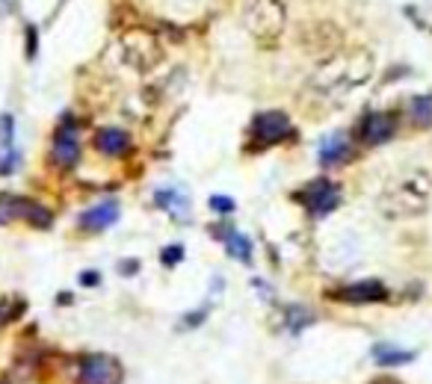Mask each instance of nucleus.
Masks as SVG:
<instances>
[{"instance_id": "f257e3e1", "label": "nucleus", "mask_w": 432, "mask_h": 384, "mask_svg": "<svg viewBox=\"0 0 432 384\" xmlns=\"http://www.w3.org/2000/svg\"><path fill=\"white\" fill-rule=\"evenodd\" d=\"M373 71V59L370 54H338L329 56L326 63L317 68V74L311 77V92L326 98V101H338L347 92H352L356 86H361Z\"/></svg>"}, {"instance_id": "f03ea898", "label": "nucleus", "mask_w": 432, "mask_h": 384, "mask_svg": "<svg viewBox=\"0 0 432 384\" xmlns=\"http://www.w3.org/2000/svg\"><path fill=\"white\" fill-rule=\"evenodd\" d=\"M432 192V181L426 172H409L406 177H400L382 192L379 210L391 216V219H406V216H418L426 210Z\"/></svg>"}, {"instance_id": "7ed1b4c3", "label": "nucleus", "mask_w": 432, "mask_h": 384, "mask_svg": "<svg viewBox=\"0 0 432 384\" xmlns=\"http://www.w3.org/2000/svg\"><path fill=\"white\" fill-rule=\"evenodd\" d=\"M119 47H122V59L133 71H151L163 63V47L157 42V36L149 33V30H127L119 38Z\"/></svg>"}, {"instance_id": "20e7f679", "label": "nucleus", "mask_w": 432, "mask_h": 384, "mask_svg": "<svg viewBox=\"0 0 432 384\" xmlns=\"http://www.w3.org/2000/svg\"><path fill=\"white\" fill-rule=\"evenodd\" d=\"M288 24V12L279 0H255L246 12V27L258 42H276L284 33Z\"/></svg>"}, {"instance_id": "39448f33", "label": "nucleus", "mask_w": 432, "mask_h": 384, "mask_svg": "<svg viewBox=\"0 0 432 384\" xmlns=\"http://www.w3.org/2000/svg\"><path fill=\"white\" fill-rule=\"evenodd\" d=\"M249 136L252 142L249 148L258 154V148H270V145H279V142H288L293 136V127H290V118L279 113V110H267V113H258L255 122L249 127Z\"/></svg>"}, {"instance_id": "423d86ee", "label": "nucleus", "mask_w": 432, "mask_h": 384, "mask_svg": "<svg viewBox=\"0 0 432 384\" xmlns=\"http://www.w3.org/2000/svg\"><path fill=\"white\" fill-rule=\"evenodd\" d=\"M293 199L305 207L311 216H326L343 201V192H341V186L335 181H329V177H317V181H311V183L302 186Z\"/></svg>"}, {"instance_id": "0eeeda50", "label": "nucleus", "mask_w": 432, "mask_h": 384, "mask_svg": "<svg viewBox=\"0 0 432 384\" xmlns=\"http://www.w3.org/2000/svg\"><path fill=\"white\" fill-rule=\"evenodd\" d=\"M77 381L80 384H122L125 381V367L113 354H86L77 370Z\"/></svg>"}, {"instance_id": "6e6552de", "label": "nucleus", "mask_w": 432, "mask_h": 384, "mask_svg": "<svg viewBox=\"0 0 432 384\" xmlns=\"http://www.w3.org/2000/svg\"><path fill=\"white\" fill-rule=\"evenodd\" d=\"M394 133H397V115L394 113L373 110V113H367L365 118H361V124H358V136L367 148H376L382 142H388Z\"/></svg>"}, {"instance_id": "1a4fd4ad", "label": "nucleus", "mask_w": 432, "mask_h": 384, "mask_svg": "<svg viewBox=\"0 0 432 384\" xmlns=\"http://www.w3.org/2000/svg\"><path fill=\"white\" fill-rule=\"evenodd\" d=\"M51 160L60 169H74L77 160H80V139H77V131L72 124L56 127L54 142H51Z\"/></svg>"}, {"instance_id": "9d476101", "label": "nucleus", "mask_w": 432, "mask_h": 384, "mask_svg": "<svg viewBox=\"0 0 432 384\" xmlns=\"http://www.w3.org/2000/svg\"><path fill=\"white\" fill-rule=\"evenodd\" d=\"M332 295L347 304H373V302H385L388 290L379 281H358V284H347V287L335 290Z\"/></svg>"}, {"instance_id": "9b49d317", "label": "nucleus", "mask_w": 432, "mask_h": 384, "mask_svg": "<svg viewBox=\"0 0 432 384\" xmlns=\"http://www.w3.org/2000/svg\"><path fill=\"white\" fill-rule=\"evenodd\" d=\"M77 222H80L83 231H107V228H113V225L119 222V201L107 199L101 204H95L86 213H80V219H77Z\"/></svg>"}, {"instance_id": "f8f14e48", "label": "nucleus", "mask_w": 432, "mask_h": 384, "mask_svg": "<svg viewBox=\"0 0 432 384\" xmlns=\"http://www.w3.org/2000/svg\"><path fill=\"white\" fill-rule=\"evenodd\" d=\"M317 157H320V163L326 166V169L347 163L349 157H352V148H349L347 133H329V136H323V142L317 148Z\"/></svg>"}, {"instance_id": "ddd939ff", "label": "nucleus", "mask_w": 432, "mask_h": 384, "mask_svg": "<svg viewBox=\"0 0 432 384\" xmlns=\"http://www.w3.org/2000/svg\"><path fill=\"white\" fill-rule=\"evenodd\" d=\"M95 148L104 157H125L131 151V136H127L122 127H101L95 133Z\"/></svg>"}, {"instance_id": "4468645a", "label": "nucleus", "mask_w": 432, "mask_h": 384, "mask_svg": "<svg viewBox=\"0 0 432 384\" xmlns=\"http://www.w3.org/2000/svg\"><path fill=\"white\" fill-rule=\"evenodd\" d=\"M219 236L225 242V251H228L234 260L252 263V242H249L246 234H240V231H234L231 225H225V231H219Z\"/></svg>"}, {"instance_id": "2eb2a0df", "label": "nucleus", "mask_w": 432, "mask_h": 384, "mask_svg": "<svg viewBox=\"0 0 432 384\" xmlns=\"http://www.w3.org/2000/svg\"><path fill=\"white\" fill-rule=\"evenodd\" d=\"M154 204L163 207V210H169V216H175V219H184L186 213H190V199L175 190V186H166V190H157L154 195Z\"/></svg>"}, {"instance_id": "dca6fc26", "label": "nucleus", "mask_w": 432, "mask_h": 384, "mask_svg": "<svg viewBox=\"0 0 432 384\" xmlns=\"http://www.w3.org/2000/svg\"><path fill=\"white\" fill-rule=\"evenodd\" d=\"M373 358H376V363H382V367H402V363L415 361V352L397 349V346H391V343H379V346L373 349Z\"/></svg>"}, {"instance_id": "f3484780", "label": "nucleus", "mask_w": 432, "mask_h": 384, "mask_svg": "<svg viewBox=\"0 0 432 384\" xmlns=\"http://www.w3.org/2000/svg\"><path fill=\"white\" fill-rule=\"evenodd\" d=\"M409 122L420 127V131H429L432 127V95H418L409 101Z\"/></svg>"}, {"instance_id": "a211bd4d", "label": "nucleus", "mask_w": 432, "mask_h": 384, "mask_svg": "<svg viewBox=\"0 0 432 384\" xmlns=\"http://www.w3.org/2000/svg\"><path fill=\"white\" fill-rule=\"evenodd\" d=\"M24 308H27L24 299H18V295H3V299H0V328L9 322H15L24 313Z\"/></svg>"}, {"instance_id": "6ab92c4d", "label": "nucleus", "mask_w": 432, "mask_h": 384, "mask_svg": "<svg viewBox=\"0 0 432 384\" xmlns=\"http://www.w3.org/2000/svg\"><path fill=\"white\" fill-rule=\"evenodd\" d=\"M314 317H311V310L305 308H299V304H293V308H288V325H290V331L293 334H299L305 325H311Z\"/></svg>"}, {"instance_id": "aec40b11", "label": "nucleus", "mask_w": 432, "mask_h": 384, "mask_svg": "<svg viewBox=\"0 0 432 384\" xmlns=\"http://www.w3.org/2000/svg\"><path fill=\"white\" fill-rule=\"evenodd\" d=\"M12 136H15V118L3 113L0 115V142H3V148H12Z\"/></svg>"}, {"instance_id": "412c9836", "label": "nucleus", "mask_w": 432, "mask_h": 384, "mask_svg": "<svg viewBox=\"0 0 432 384\" xmlns=\"http://www.w3.org/2000/svg\"><path fill=\"white\" fill-rule=\"evenodd\" d=\"M18 160H21V157H18L15 148H3V151H0V174H12Z\"/></svg>"}, {"instance_id": "4be33fe9", "label": "nucleus", "mask_w": 432, "mask_h": 384, "mask_svg": "<svg viewBox=\"0 0 432 384\" xmlns=\"http://www.w3.org/2000/svg\"><path fill=\"white\" fill-rule=\"evenodd\" d=\"M181 260H184V245H178V242H175V245H166V249L160 251V263L169 266V269H172L175 263H181Z\"/></svg>"}, {"instance_id": "5701e85b", "label": "nucleus", "mask_w": 432, "mask_h": 384, "mask_svg": "<svg viewBox=\"0 0 432 384\" xmlns=\"http://www.w3.org/2000/svg\"><path fill=\"white\" fill-rule=\"evenodd\" d=\"M210 207L216 213H231L234 210V201L228 199V195H210Z\"/></svg>"}, {"instance_id": "b1692460", "label": "nucleus", "mask_w": 432, "mask_h": 384, "mask_svg": "<svg viewBox=\"0 0 432 384\" xmlns=\"http://www.w3.org/2000/svg\"><path fill=\"white\" fill-rule=\"evenodd\" d=\"M202 322H204V310H193V313H186L181 328H193V325H202Z\"/></svg>"}, {"instance_id": "393cba45", "label": "nucleus", "mask_w": 432, "mask_h": 384, "mask_svg": "<svg viewBox=\"0 0 432 384\" xmlns=\"http://www.w3.org/2000/svg\"><path fill=\"white\" fill-rule=\"evenodd\" d=\"M36 56V27H27V59Z\"/></svg>"}, {"instance_id": "a878e982", "label": "nucleus", "mask_w": 432, "mask_h": 384, "mask_svg": "<svg viewBox=\"0 0 432 384\" xmlns=\"http://www.w3.org/2000/svg\"><path fill=\"white\" fill-rule=\"evenodd\" d=\"M136 269H140V260H133V258L119 263V272H122V275H136Z\"/></svg>"}, {"instance_id": "bb28decb", "label": "nucleus", "mask_w": 432, "mask_h": 384, "mask_svg": "<svg viewBox=\"0 0 432 384\" xmlns=\"http://www.w3.org/2000/svg\"><path fill=\"white\" fill-rule=\"evenodd\" d=\"M98 281H101V275H98V272H83L80 275V284H86V287H95Z\"/></svg>"}, {"instance_id": "cd10ccee", "label": "nucleus", "mask_w": 432, "mask_h": 384, "mask_svg": "<svg viewBox=\"0 0 432 384\" xmlns=\"http://www.w3.org/2000/svg\"><path fill=\"white\" fill-rule=\"evenodd\" d=\"M367 384H402V381H397V379H388V376H382V379H373V381H367Z\"/></svg>"}, {"instance_id": "c85d7f7f", "label": "nucleus", "mask_w": 432, "mask_h": 384, "mask_svg": "<svg viewBox=\"0 0 432 384\" xmlns=\"http://www.w3.org/2000/svg\"><path fill=\"white\" fill-rule=\"evenodd\" d=\"M0 384H9V381H0Z\"/></svg>"}]
</instances>
